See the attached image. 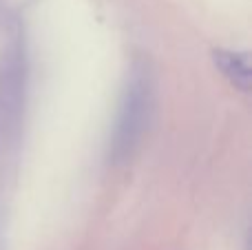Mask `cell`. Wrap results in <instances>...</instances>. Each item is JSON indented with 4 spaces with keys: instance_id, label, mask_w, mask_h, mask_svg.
Returning a JSON list of instances; mask_svg holds the SVG:
<instances>
[{
    "instance_id": "cell-1",
    "label": "cell",
    "mask_w": 252,
    "mask_h": 250,
    "mask_svg": "<svg viewBox=\"0 0 252 250\" xmlns=\"http://www.w3.org/2000/svg\"><path fill=\"white\" fill-rule=\"evenodd\" d=\"M146 109H148V91L142 80L133 82L126 91L122 111L115 131V153L122 157L130 151V146L137 142L144 124H146Z\"/></svg>"
},
{
    "instance_id": "cell-2",
    "label": "cell",
    "mask_w": 252,
    "mask_h": 250,
    "mask_svg": "<svg viewBox=\"0 0 252 250\" xmlns=\"http://www.w3.org/2000/svg\"><path fill=\"white\" fill-rule=\"evenodd\" d=\"M215 62L237 87H250V64L246 56H239V53L232 51H215Z\"/></svg>"
}]
</instances>
